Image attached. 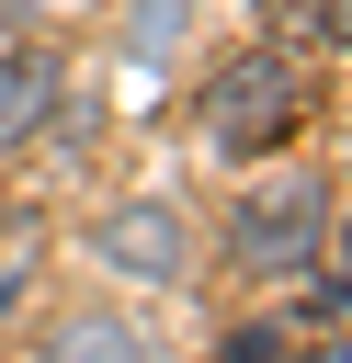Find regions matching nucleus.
I'll return each mask as SVG.
<instances>
[{
  "mask_svg": "<svg viewBox=\"0 0 352 363\" xmlns=\"http://www.w3.org/2000/svg\"><path fill=\"white\" fill-rule=\"evenodd\" d=\"M295 113H307V68L284 45H250V57H227L204 79V147L216 159H273L295 136Z\"/></svg>",
  "mask_w": 352,
  "mask_h": 363,
  "instance_id": "f257e3e1",
  "label": "nucleus"
},
{
  "mask_svg": "<svg viewBox=\"0 0 352 363\" xmlns=\"http://www.w3.org/2000/svg\"><path fill=\"white\" fill-rule=\"evenodd\" d=\"M318 238H329V182L318 170H273L227 204V261L238 272H307Z\"/></svg>",
  "mask_w": 352,
  "mask_h": 363,
  "instance_id": "f03ea898",
  "label": "nucleus"
},
{
  "mask_svg": "<svg viewBox=\"0 0 352 363\" xmlns=\"http://www.w3.org/2000/svg\"><path fill=\"white\" fill-rule=\"evenodd\" d=\"M102 261L136 272V284H182L193 272V216L182 204H125V216H102Z\"/></svg>",
  "mask_w": 352,
  "mask_h": 363,
  "instance_id": "7ed1b4c3",
  "label": "nucleus"
},
{
  "mask_svg": "<svg viewBox=\"0 0 352 363\" xmlns=\"http://www.w3.org/2000/svg\"><path fill=\"white\" fill-rule=\"evenodd\" d=\"M57 102H68V57H57V45H11V57H0V159L34 147V136L57 125Z\"/></svg>",
  "mask_w": 352,
  "mask_h": 363,
  "instance_id": "20e7f679",
  "label": "nucleus"
},
{
  "mask_svg": "<svg viewBox=\"0 0 352 363\" xmlns=\"http://www.w3.org/2000/svg\"><path fill=\"white\" fill-rule=\"evenodd\" d=\"M45 363H159V340L125 329L114 306H68V318L45 329Z\"/></svg>",
  "mask_w": 352,
  "mask_h": 363,
  "instance_id": "39448f33",
  "label": "nucleus"
},
{
  "mask_svg": "<svg viewBox=\"0 0 352 363\" xmlns=\"http://www.w3.org/2000/svg\"><path fill=\"white\" fill-rule=\"evenodd\" d=\"M273 352H284V329H273V318H250V329H227V340H216V363H273Z\"/></svg>",
  "mask_w": 352,
  "mask_h": 363,
  "instance_id": "423d86ee",
  "label": "nucleus"
},
{
  "mask_svg": "<svg viewBox=\"0 0 352 363\" xmlns=\"http://www.w3.org/2000/svg\"><path fill=\"white\" fill-rule=\"evenodd\" d=\"M329 34H352V0H329Z\"/></svg>",
  "mask_w": 352,
  "mask_h": 363,
  "instance_id": "0eeeda50",
  "label": "nucleus"
},
{
  "mask_svg": "<svg viewBox=\"0 0 352 363\" xmlns=\"http://www.w3.org/2000/svg\"><path fill=\"white\" fill-rule=\"evenodd\" d=\"M341 284H352V227H341Z\"/></svg>",
  "mask_w": 352,
  "mask_h": 363,
  "instance_id": "6e6552de",
  "label": "nucleus"
},
{
  "mask_svg": "<svg viewBox=\"0 0 352 363\" xmlns=\"http://www.w3.org/2000/svg\"><path fill=\"white\" fill-rule=\"evenodd\" d=\"M307 363H341V352H307Z\"/></svg>",
  "mask_w": 352,
  "mask_h": 363,
  "instance_id": "1a4fd4ad",
  "label": "nucleus"
}]
</instances>
